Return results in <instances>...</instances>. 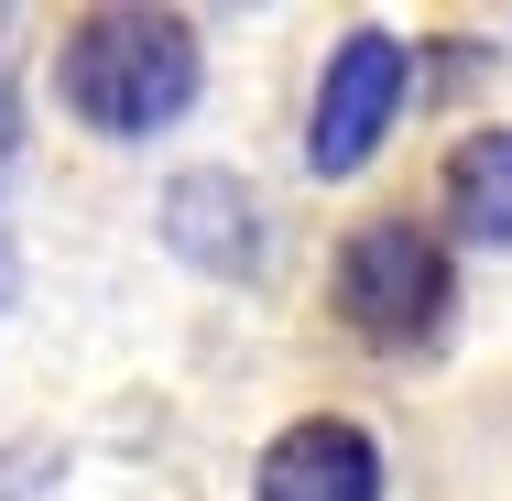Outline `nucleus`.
<instances>
[{"label": "nucleus", "instance_id": "obj_3", "mask_svg": "<svg viewBox=\"0 0 512 501\" xmlns=\"http://www.w3.org/2000/svg\"><path fill=\"white\" fill-rule=\"evenodd\" d=\"M404 99H414V55H404V33L360 22V33L327 55L316 99H306V175H360V164L393 142Z\"/></svg>", "mask_w": 512, "mask_h": 501}, {"label": "nucleus", "instance_id": "obj_5", "mask_svg": "<svg viewBox=\"0 0 512 501\" xmlns=\"http://www.w3.org/2000/svg\"><path fill=\"white\" fill-rule=\"evenodd\" d=\"M164 240H175L197 273H218V284L273 273V218H262V197H251L229 164H197V175L164 186Z\"/></svg>", "mask_w": 512, "mask_h": 501}, {"label": "nucleus", "instance_id": "obj_7", "mask_svg": "<svg viewBox=\"0 0 512 501\" xmlns=\"http://www.w3.org/2000/svg\"><path fill=\"white\" fill-rule=\"evenodd\" d=\"M11 142H22V99H11V66H0V164H11Z\"/></svg>", "mask_w": 512, "mask_h": 501}, {"label": "nucleus", "instance_id": "obj_1", "mask_svg": "<svg viewBox=\"0 0 512 501\" xmlns=\"http://www.w3.org/2000/svg\"><path fill=\"white\" fill-rule=\"evenodd\" d=\"M197 22H175V11H88L77 33H66V55H55V88L66 109L109 131V142H153V131H175L186 109H197Z\"/></svg>", "mask_w": 512, "mask_h": 501}, {"label": "nucleus", "instance_id": "obj_2", "mask_svg": "<svg viewBox=\"0 0 512 501\" xmlns=\"http://www.w3.org/2000/svg\"><path fill=\"white\" fill-rule=\"evenodd\" d=\"M327 295L349 316V338H371V349L404 360V349H436L447 316H458V251H447L425 218H371V229L338 240Z\"/></svg>", "mask_w": 512, "mask_h": 501}, {"label": "nucleus", "instance_id": "obj_6", "mask_svg": "<svg viewBox=\"0 0 512 501\" xmlns=\"http://www.w3.org/2000/svg\"><path fill=\"white\" fill-rule=\"evenodd\" d=\"M436 240H469V251H512V120L469 131L447 153V229Z\"/></svg>", "mask_w": 512, "mask_h": 501}, {"label": "nucleus", "instance_id": "obj_4", "mask_svg": "<svg viewBox=\"0 0 512 501\" xmlns=\"http://www.w3.org/2000/svg\"><path fill=\"white\" fill-rule=\"evenodd\" d=\"M382 491H393L382 436L349 414H295L251 469V501H382Z\"/></svg>", "mask_w": 512, "mask_h": 501}]
</instances>
